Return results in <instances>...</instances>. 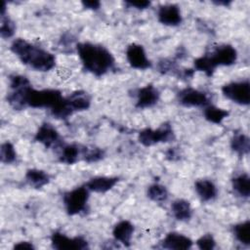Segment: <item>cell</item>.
Masks as SVG:
<instances>
[{
	"label": "cell",
	"mask_w": 250,
	"mask_h": 250,
	"mask_svg": "<svg viewBox=\"0 0 250 250\" xmlns=\"http://www.w3.org/2000/svg\"><path fill=\"white\" fill-rule=\"evenodd\" d=\"M124 4L127 8H132V9H136V10H146L151 6V2L146 1V0L126 1V2H124Z\"/></svg>",
	"instance_id": "obj_31"
},
{
	"label": "cell",
	"mask_w": 250,
	"mask_h": 250,
	"mask_svg": "<svg viewBox=\"0 0 250 250\" xmlns=\"http://www.w3.org/2000/svg\"><path fill=\"white\" fill-rule=\"evenodd\" d=\"M83 150H84V146H81L80 145H77V144L62 145L61 146L59 160L60 162L66 165L75 164L80 159H82Z\"/></svg>",
	"instance_id": "obj_16"
},
{
	"label": "cell",
	"mask_w": 250,
	"mask_h": 250,
	"mask_svg": "<svg viewBox=\"0 0 250 250\" xmlns=\"http://www.w3.org/2000/svg\"><path fill=\"white\" fill-rule=\"evenodd\" d=\"M178 103L185 107H202L204 108L210 104L209 96L201 90L187 87L180 90L177 94Z\"/></svg>",
	"instance_id": "obj_6"
},
{
	"label": "cell",
	"mask_w": 250,
	"mask_h": 250,
	"mask_svg": "<svg viewBox=\"0 0 250 250\" xmlns=\"http://www.w3.org/2000/svg\"><path fill=\"white\" fill-rule=\"evenodd\" d=\"M126 60L131 67L139 70H146L151 67V62L147 58L143 45L131 43L126 49Z\"/></svg>",
	"instance_id": "obj_8"
},
{
	"label": "cell",
	"mask_w": 250,
	"mask_h": 250,
	"mask_svg": "<svg viewBox=\"0 0 250 250\" xmlns=\"http://www.w3.org/2000/svg\"><path fill=\"white\" fill-rule=\"evenodd\" d=\"M230 148L239 156H244L249 153L250 140L244 133H236L230 139Z\"/></svg>",
	"instance_id": "obj_23"
},
{
	"label": "cell",
	"mask_w": 250,
	"mask_h": 250,
	"mask_svg": "<svg viewBox=\"0 0 250 250\" xmlns=\"http://www.w3.org/2000/svg\"><path fill=\"white\" fill-rule=\"evenodd\" d=\"M134 231V225L128 220H122L114 225L112 229V236L115 241L121 243L125 247H129L131 245Z\"/></svg>",
	"instance_id": "obj_14"
},
{
	"label": "cell",
	"mask_w": 250,
	"mask_h": 250,
	"mask_svg": "<svg viewBox=\"0 0 250 250\" xmlns=\"http://www.w3.org/2000/svg\"><path fill=\"white\" fill-rule=\"evenodd\" d=\"M146 195L150 200L154 202H164L168 199L169 192L164 185L154 183L147 188Z\"/></svg>",
	"instance_id": "obj_26"
},
{
	"label": "cell",
	"mask_w": 250,
	"mask_h": 250,
	"mask_svg": "<svg viewBox=\"0 0 250 250\" xmlns=\"http://www.w3.org/2000/svg\"><path fill=\"white\" fill-rule=\"evenodd\" d=\"M221 91L226 99L236 104L245 106L250 104V83L248 79L228 82L222 86Z\"/></svg>",
	"instance_id": "obj_5"
},
{
	"label": "cell",
	"mask_w": 250,
	"mask_h": 250,
	"mask_svg": "<svg viewBox=\"0 0 250 250\" xmlns=\"http://www.w3.org/2000/svg\"><path fill=\"white\" fill-rule=\"evenodd\" d=\"M233 191L241 198L247 199L250 195V178L247 173H240L231 179Z\"/></svg>",
	"instance_id": "obj_21"
},
{
	"label": "cell",
	"mask_w": 250,
	"mask_h": 250,
	"mask_svg": "<svg viewBox=\"0 0 250 250\" xmlns=\"http://www.w3.org/2000/svg\"><path fill=\"white\" fill-rule=\"evenodd\" d=\"M175 132L170 123L165 122L158 128H145L138 134L139 143L146 147L152 146L160 143H169L175 140Z\"/></svg>",
	"instance_id": "obj_3"
},
{
	"label": "cell",
	"mask_w": 250,
	"mask_h": 250,
	"mask_svg": "<svg viewBox=\"0 0 250 250\" xmlns=\"http://www.w3.org/2000/svg\"><path fill=\"white\" fill-rule=\"evenodd\" d=\"M229 115V111L219 107L214 104H208L203 108V116L204 118L213 124L220 125L228 116Z\"/></svg>",
	"instance_id": "obj_22"
},
{
	"label": "cell",
	"mask_w": 250,
	"mask_h": 250,
	"mask_svg": "<svg viewBox=\"0 0 250 250\" xmlns=\"http://www.w3.org/2000/svg\"><path fill=\"white\" fill-rule=\"evenodd\" d=\"M119 179L117 177H109V176H97L91 178L86 184V188L93 192L97 193H104L112 189Z\"/></svg>",
	"instance_id": "obj_15"
},
{
	"label": "cell",
	"mask_w": 250,
	"mask_h": 250,
	"mask_svg": "<svg viewBox=\"0 0 250 250\" xmlns=\"http://www.w3.org/2000/svg\"><path fill=\"white\" fill-rule=\"evenodd\" d=\"M232 233L234 238L245 246L250 245V221L245 220L235 224L232 227Z\"/></svg>",
	"instance_id": "obj_24"
},
{
	"label": "cell",
	"mask_w": 250,
	"mask_h": 250,
	"mask_svg": "<svg viewBox=\"0 0 250 250\" xmlns=\"http://www.w3.org/2000/svg\"><path fill=\"white\" fill-rule=\"evenodd\" d=\"M178 155H179V154H178V152L176 151L175 147H170V148L166 151V157H167L169 160H175Z\"/></svg>",
	"instance_id": "obj_34"
},
{
	"label": "cell",
	"mask_w": 250,
	"mask_h": 250,
	"mask_svg": "<svg viewBox=\"0 0 250 250\" xmlns=\"http://www.w3.org/2000/svg\"><path fill=\"white\" fill-rule=\"evenodd\" d=\"M160 99L159 90L152 84H147L139 88L136 92L135 106L140 109L154 106Z\"/></svg>",
	"instance_id": "obj_12"
},
{
	"label": "cell",
	"mask_w": 250,
	"mask_h": 250,
	"mask_svg": "<svg viewBox=\"0 0 250 250\" xmlns=\"http://www.w3.org/2000/svg\"><path fill=\"white\" fill-rule=\"evenodd\" d=\"M194 190L201 201L209 202L214 200L218 195L216 185L208 179H200L194 183Z\"/></svg>",
	"instance_id": "obj_17"
},
{
	"label": "cell",
	"mask_w": 250,
	"mask_h": 250,
	"mask_svg": "<svg viewBox=\"0 0 250 250\" xmlns=\"http://www.w3.org/2000/svg\"><path fill=\"white\" fill-rule=\"evenodd\" d=\"M217 66L213 62L209 54L200 56L193 61V69L203 72L206 76L211 77L215 72Z\"/></svg>",
	"instance_id": "obj_25"
},
{
	"label": "cell",
	"mask_w": 250,
	"mask_h": 250,
	"mask_svg": "<svg viewBox=\"0 0 250 250\" xmlns=\"http://www.w3.org/2000/svg\"><path fill=\"white\" fill-rule=\"evenodd\" d=\"M24 179L29 187L38 189L49 184L50 175L44 170L32 168L25 172Z\"/></svg>",
	"instance_id": "obj_20"
},
{
	"label": "cell",
	"mask_w": 250,
	"mask_h": 250,
	"mask_svg": "<svg viewBox=\"0 0 250 250\" xmlns=\"http://www.w3.org/2000/svg\"><path fill=\"white\" fill-rule=\"evenodd\" d=\"M157 21L166 26H178L183 21V15L177 4L169 3L158 7Z\"/></svg>",
	"instance_id": "obj_11"
},
{
	"label": "cell",
	"mask_w": 250,
	"mask_h": 250,
	"mask_svg": "<svg viewBox=\"0 0 250 250\" xmlns=\"http://www.w3.org/2000/svg\"><path fill=\"white\" fill-rule=\"evenodd\" d=\"M104 156V151L102 148H100V147L88 148V147L84 146L82 160H84L88 163H93V162H97V161L103 159Z\"/></svg>",
	"instance_id": "obj_29"
},
{
	"label": "cell",
	"mask_w": 250,
	"mask_h": 250,
	"mask_svg": "<svg viewBox=\"0 0 250 250\" xmlns=\"http://www.w3.org/2000/svg\"><path fill=\"white\" fill-rule=\"evenodd\" d=\"M0 159L4 164H12L17 160V150L11 142L7 141L2 143L0 148Z\"/></svg>",
	"instance_id": "obj_27"
},
{
	"label": "cell",
	"mask_w": 250,
	"mask_h": 250,
	"mask_svg": "<svg viewBox=\"0 0 250 250\" xmlns=\"http://www.w3.org/2000/svg\"><path fill=\"white\" fill-rule=\"evenodd\" d=\"M65 98L73 113L76 111L87 110L91 106V97L86 91L77 90Z\"/></svg>",
	"instance_id": "obj_18"
},
{
	"label": "cell",
	"mask_w": 250,
	"mask_h": 250,
	"mask_svg": "<svg viewBox=\"0 0 250 250\" xmlns=\"http://www.w3.org/2000/svg\"><path fill=\"white\" fill-rule=\"evenodd\" d=\"M76 52L83 68L95 76H103L112 70L115 59L104 46L93 42H78Z\"/></svg>",
	"instance_id": "obj_1"
},
{
	"label": "cell",
	"mask_w": 250,
	"mask_h": 250,
	"mask_svg": "<svg viewBox=\"0 0 250 250\" xmlns=\"http://www.w3.org/2000/svg\"><path fill=\"white\" fill-rule=\"evenodd\" d=\"M90 197V190L86 186L74 188L62 195V203L67 215L75 216L87 209L88 200Z\"/></svg>",
	"instance_id": "obj_4"
},
{
	"label": "cell",
	"mask_w": 250,
	"mask_h": 250,
	"mask_svg": "<svg viewBox=\"0 0 250 250\" xmlns=\"http://www.w3.org/2000/svg\"><path fill=\"white\" fill-rule=\"evenodd\" d=\"M34 141L47 148L61 146L60 133L56 127L49 122H44L38 127L34 135Z\"/></svg>",
	"instance_id": "obj_9"
},
{
	"label": "cell",
	"mask_w": 250,
	"mask_h": 250,
	"mask_svg": "<svg viewBox=\"0 0 250 250\" xmlns=\"http://www.w3.org/2000/svg\"><path fill=\"white\" fill-rule=\"evenodd\" d=\"M14 249H20V250H22V249H28V250H32L35 248V246L33 245L32 242L30 241H26V240H22V241H19L17 243L14 244L13 246Z\"/></svg>",
	"instance_id": "obj_33"
},
{
	"label": "cell",
	"mask_w": 250,
	"mask_h": 250,
	"mask_svg": "<svg viewBox=\"0 0 250 250\" xmlns=\"http://www.w3.org/2000/svg\"><path fill=\"white\" fill-rule=\"evenodd\" d=\"M171 213L173 217L180 222H188L193 215L191 204L184 198H177L171 204Z\"/></svg>",
	"instance_id": "obj_19"
},
{
	"label": "cell",
	"mask_w": 250,
	"mask_h": 250,
	"mask_svg": "<svg viewBox=\"0 0 250 250\" xmlns=\"http://www.w3.org/2000/svg\"><path fill=\"white\" fill-rule=\"evenodd\" d=\"M16 31V23L7 15L1 16V25L0 33L2 38H11L14 36Z\"/></svg>",
	"instance_id": "obj_28"
},
{
	"label": "cell",
	"mask_w": 250,
	"mask_h": 250,
	"mask_svg": "<svg viewBox=\"0 0 250 250\" xmlns=\"http://www.w3.org/2000/svg\"><path fill=\"white\" fill-rule=\"evenodd\" d=\"M10 50L23 64L34 70L46 72L56 66L57 60L53 53L23 38L14 39Z\"/></svg>",
	"instance_id": "obj_2"
},
{
	"label": "cell",
	"mask_w": 250,
	"mask_h": 250,
	"mask_svg": "<svg viewBox=\"0 0 250 250\" xmlns=\"http://www.w3.org/2000/svg\"><path fill=\"white\" fill-rule=\"evenodd\" d=\"M192 245L193 241L188 236L177 231L168 232L161 240V247L169 250H187Z\"/></svg>",
	"instance_id": "obj_13"
},
{
	"label": "cell",
	"mask_w": 250,
	"mask_h": 250,
	"mask_svg": "<svg viewBox=\"0 0 250 250\" xmlns=\"http://www.w3.org/2000/svg\"><path fill=\"white\" fill-rule=\"evenodd\" d=\"M83 8L91 11H97L101 8V2L100 1H82L81 2Z\"/></svg>",
	"instance_id": "obj_32"
},
{
	"label": "cell",
	"mask_w": 250,
	"mask_h": 250,
	"mask_svg": "<svg viewBox=\"0 0 250 250\" xmlns=\"http://www.w3.org/2000/svg\"><path fill=\"white\" fill-rule=\"evenodd\" d=\"M50 240L52 247L58 250H84L89 248V242L81 235L70 237L61 231H55L52 233Z\"/></svg>",
	"instance_id": "obj_7"
},
{
	"label": "cell",
	"mask_w": 250,
	"mask_h": 250,
	"mask_svg": "<svg viewBox=\"0 0 250 250\" xmlns=\"http://www.w3.org/2000/svg\"><path fill=\"white\" fill-rule=\"evenodd\" d=\"M195 244L201 250H212L216 247V240L211 233H205L197 238Z\"/></svg>",
	"instance_id": "obj_30"
},
{
	"label": "cell",
	"mask_w": 250,
	"mask_h": 250,
	"mask_svg": "<svg viewBox=\"0 0 250 250\" xmlns=\"http://www.w3.org/2000/svg\"><path fill=\"white\" fill-rule=\"evenodd\" d=\"M209 55L217 67L230 66L236 62L238 58L236 49L230 44L219 45Z\"/></svg>",
	"instance_id": "obj_10"
}]
</instances>
